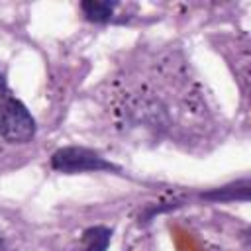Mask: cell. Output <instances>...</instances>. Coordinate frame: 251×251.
I'll return each instance as SVG.
<instances>
[{
  "label": "cell",
  "mask_w": 251,
  "mask_h": 251,
  "mask_svg": "<svg viewBox=\"0 0 251 251\" xmlns=\"http://www.w3.org/2000/svg\"><path fill=\"white\" fill-rule=\"evenodd\" d=\"M51 167L67 175L86 173V171H118L116 165H112L98 153L84 147H63L55 151L51 157Z\"/></svg>",
  "instance_id": "2"
},
{
  "label": "cell",
  "mask_w": 251,
  "mask_h": 251,
  "mask_svg": "<svg viewBox=\"0 0 251 251\" xmlns=\"http://www.w3.org/2000/svg\"><path fill=\"white\" fill-rule=\"evenodd\" d=\"M6 96H8V86H6V80H4V76L0 73V100L6 98Z\"/></svg>",
  "instance_id": "6"
},
{
  "label": "cell",
  "mask_w": 251,
  "mask_h": 251,
  "mask_svg": "<svg viewBox=\"0 0 251 251\" xmlns=\"http://www.w3.org/2000/svg\"><path fill=\"white\" fill-rule=\"evenodd\" d=\"M84 16L90 22H108L112 18V12L116 8V2H98V0H86L80 4Z\"/></svg>",
  "instance_id": "3"
},
{
  "label": "cell",
  "mask_w": 251,
  "mask_h": 251,
  "mask_svg": "<svg viewBox=\"0 0 251 251\" xmlns=\"http://www.w3.org/2000/svg\"><path fill=\"white\" fill-rule=\"evenodd\" d=\"M35 133V120L27 108L10 94L0 100V135L10 143H25Z\"/></svg>",
  "instance_id": "1"
},
{
  "label": "cell",
  "mask_w": 251,
  "mask_h": 251,
  "mask_svg": "<svg viewBox=\"0 0 251 251\" xmlns=\"http://www.w3.org/2000/svg\"><path fill=\"white\" fill-rule=\"evenodd\" d=\"M247 186H249V182L243 180L239 184H231V186H226V188H220V190H214V192H206L204 198H208V200H235V198L247 200V196H249Z\"/></svg>",
  "instance_id": "5"
},
{
  "label": "cell",
  "mask_w": 251,
  "mask_h": 251,
  "mask_svg": "<svg viewBox=\"0 0 251 251\" xmlns=\"http://www.w3.org/2000/svg\"><path fill=\"white\" fill-rule=\"evenodd\" d=\"M110 229L106 227H90L84 231L82 235V241H84V247L82 251H106L108 243H110Z\"/></svg>",
  "instance_id": "4"
}]
</instances>
